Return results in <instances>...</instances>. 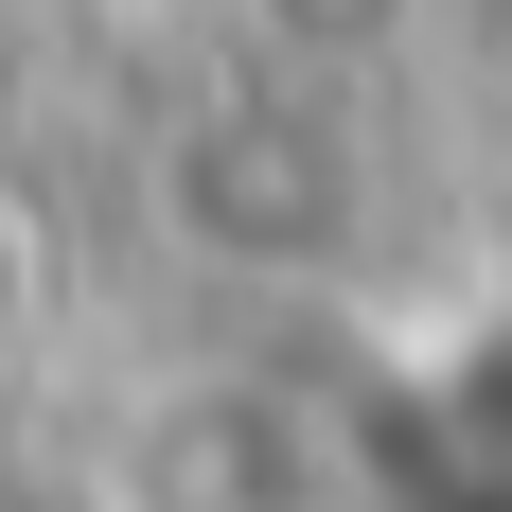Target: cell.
Instances as JSON below:
<instances>
[{"mask_svg": "<svg viewBox=\"0 0 512 512\" xmlns=\"http://www.w3.org/2000/svg\"><path fill=\"white\" fill-rule=\"evenodd\" d=\"M18 301H36V248H18V212H0V336H18Z\"/></svg>", "mask_w": 512, "mask_h": 512, "instance_id": "1", "label": "cell"}]
</instances>
